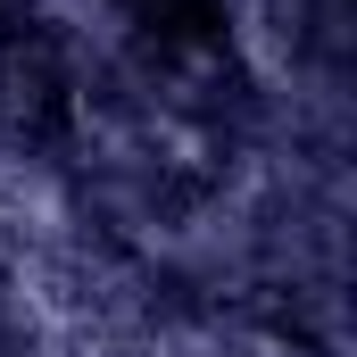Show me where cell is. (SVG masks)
Instances as JSON below:
<instances>
[{"mask_svg": "<svg viewBox=\"0 0 357 357\" xmlns=\"http://www.w3.org/2000/svg\"><path fill=\"white\" fill-rule=\"evenodd\" d=\"M158 50H225L233 42V17L225 0H116Z\"/></svg>", "mask_w": 357, "mask_h": 357, "instance_id": "2", "label": "cell"}, {"mask_svg": "<svg viewBox=\"0 0 357 357\" xmlns=\"http://www.w3.org/2000/svg\"><path fill=\"white\" fill-rule=\"evenodd\" d=\"M67 125H75V75H67L59 33L33 17L0 25V133L50 150V142H67Z\"/></svg>", "mask_w": 357, "mask_h": 357, "instance_id": "1", "label": "cell"}]
</instances>
